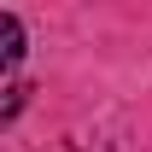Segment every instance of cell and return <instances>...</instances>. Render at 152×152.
I'll list each match as a JSON object with an SVG mask.
<instances>
[{
	"label": "cell",
	"instance_id": "1",
	"mask_svg": "<svg viewBox=\"0 0 152 152\" xmlns=\"http://www.w3.org/2000/svg\"><path fill=\"white\" fill-rule=\"evenodd\" d=\"M0 58H6V64H18V58H23V23L12 18V12L0 18Z\"/></svg>",
	"mask_w": 152,
	"mask_h": 152
}]
</instances>
